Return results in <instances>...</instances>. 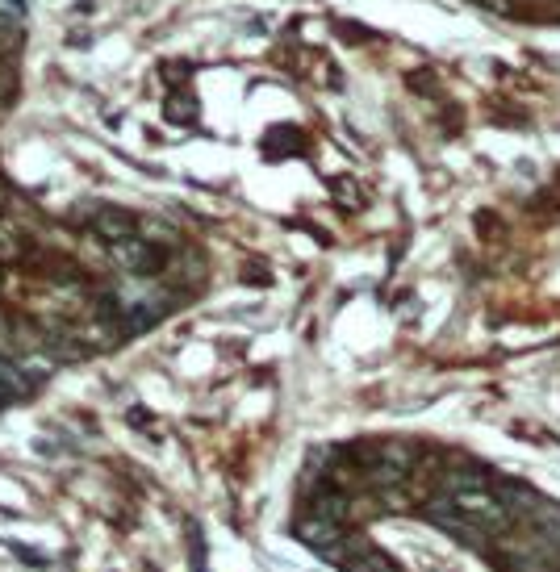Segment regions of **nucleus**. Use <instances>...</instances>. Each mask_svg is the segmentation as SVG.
I'll use <instances>...</instances> for the list:
<instances>
[{
    "label": "nucleus",
    "mask_w": 560,
    "mask_h": 572,
    "mask_svg": "<svg viewBox=\"0 0 560 572\" xmlns=\"http://www.w3.org/2000/svg\"><path fill=\"white\" fill-rule=\"evenodd\" d=\"M435 497L448 510H456L460 518H469L481 535H506L515 527V514L506 510L498 489H489V481L477 472H448L443 476V489Z\"/></svg>",
    "instance_id": "obj_1"
},
{
    "label": "nucleus",
    "mask_w": 560,
    "mask_h": 572,
    "mask_svg": "<svg viewBox=\"0 0 560 572\" xmlns=\"http://www.w3.org/2000/svg\"><path fill=\"white\" fill-rule=\"evenodd\" d=\"M297 539L306 543V547H314L318 556H326V560H339L343 564V556H347V539L343 535V527L339 522H331V518H322V514H306L297 522Z\"/></svg>",
    "instance_id": "obj_2"
},
{
    "label": "nucleus",
    "mask_w": 560,
    "mask_h": 572,
    "mask_svg": "<svg viewBox=\"0 0 560 572\" xmlns=\"http://www.w3.org/2000/svg\"><path fill=\"white\" fill-rule=\"evenodd\" d=\"M109 255H113V264H118L122 272H130V276H151L163 264V255L147 243V238H126V243H113Z\"/></svg>",
    "instance_id": "obj_3"
},
{
    "label": "nucleus",
    "mask_w": 560,
    "mask_h": 572,
    "mask_svg": "<svg viewBox=\"0 0 560 572\" xmlns=\"http://www.w3.org/2000/svg\"><path fill=\"white\" fill-rule=\"evenodd\" d=\"M88 226L97 238H105V243H126V238H138V222H134V213L126 209H113V205H101V209H92L88 213Z\"/></svg>",
    "instance_id": "obj_4"
},
{
    "label": "nucleus",
    "mask_w": 560,
    "mask_h": 572,
    "mask_svg": "<svg viewBox=\"0 0 560 572\" xmlns=\"http://www.w3.org/2000/svg\"><path fill=\"white\" fill-rule=\"evenodd\" d=\"M343 568L347 572H398V564H393L389 556H381L377 547H368V543H347V556H343Z\"/></svg>",
    "instance_id": "obj_5"
},
{
    "label": "nucleus",
    "mask_w": 560,
    "mask_h": 572,
    "mask_svg": "<svg viewBox=\"0 0 560 572\" xmlns=\"http://www.w3.org/2000/svg\"><path fill=\"white\" fill-rule=\"evenodd\" d=\"M34 389V380L26 376V368H17L9 360H0V401H9V397H26Z\"/></svg>",
    "instance_id": "obj_6"
},
{
    "label": "nucleus",
    "mask_w": 560,
    "mask_h": 572,
    "mask_svg": "<svg viewBox=\"0 0 560 572\" xmlns=\"http://www.w3.org/2000/svg\"><path fill=\"white\" fill-rule=\"evenodd\" d=\"M494 489H498V497L506 502V510H510V514H519V510H527V514H531V510H535V502H540V497H535L527 485H519V481H498Z\"/></svg>",
    "instance_id": "obj_7"
},
{
    "label": "nucleus",
    "mask_w": 560,
    "mask_h": 572,
    "mask_svg": "<svg viewBox=\"0 0 560 572\" xmlns=\"http://www.w3.org/2000/svg\"><path fill=\"white\" fill-rule=\"evenodd\" d=\"M485 9H494L498 17H510V0H485Z\"/></svg>",
    "instance_id": "obj_8"
},
{
    "label": "nucleus",
    "mask_w": 560,
    "mask_h": 572,
    "mask_svg": "<svg viewBox=\"0 0 560 572\" xmlns=\"http://www.w3.org/2000/svg\"><path fill=\"white\" fill-rule=\"evenodd\" d=\"M17 255V243H9V234H0V259H13Z\"/></svg>",
    "instance_id": "obj_9"
}]
</instances>
